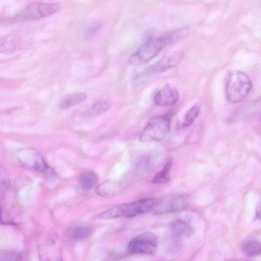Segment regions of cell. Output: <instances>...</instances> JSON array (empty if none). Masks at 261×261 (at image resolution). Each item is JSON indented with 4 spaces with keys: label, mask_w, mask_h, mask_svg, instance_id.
<instances>
[{
    "label": "cell",
    "mask_w": 261,
    "mask_h": 261,
    "mask_svg": "<svg viewBox=\"0 0 261 261\" xmlns=\"http://www.w3.org/2000/svg\"><path fill=\"white\" fill-rule=\"evenodd\" d=\"M189 32L188 27H182L160 37L149 38L129 57V63L139 65L150 61L159 54L164 47L181 40L189 34Z\"/></svg>",
    "instance_id": "6da1fadb"
},
{
    "label": "cell",
    "mask_w": 261,
    "mask_h": 261,
    "mask_svg": "<svg viewBox=\"0 0 261 261\" xmlns=\"http://www.w3.org/2000/svg\"><path fill=\"white\" fill-rule=\"evenodd\" d=\"M160 200L144 198L128 203H123L111 207L99 214V218L111 219L120 217H133L154 209Z\"/></svg>",
    "instance_id": "7a4b0ae2"
},
{
    "label": "cell",
    "mask_w": 261,
    "mask_h": 261,
    "mask_svg": "<svg viewBox=\"0 0 261 261\" xmlns=\"http://www.w3.org/2000/svg\"><path fill=\"white\" fill-rule=\"evenodd\" d=\"M252 87L251 81L246 73L238 70L230 72L225 86L227 100L232 103L243 101Z\"/></svg>",
    "instance_id": "3957f363"
},
{
    "label": "cell",
    "mask_w": 261,
    "mask_h": 261,
    "mask_svg": "<svg viewBox=\"0 0 261 261\" xmlns=\"http://www.w3.org/2000/svg\"><path fill=\"white\" fill-rule=\"evenodd\" d=\"M172 116L169 113L151 118L141 132L140 140L147 142L164 139L170 129Z\"/></svg>",
    "instance_id": "277c9868"
},
{
    "label": "cell",
    "mask_w": 261,
    "mask_h": 261,
    "mask_svg": "<svg viewBox=\"0 0 261 261\" xmlns=\"http://www.w3.org/2000/svg\"><path fill=\"white\" fill-rule=\"evenodd\" d=\"M60 9L61 6L58 3H37L23 9L13 19L16 21L37 20L55 14Z\"/></svg>",
    "instance_id": "5b68a950"
},
{
    "label": "cell",
    "mask_w": 261,
    "mask_h": 261,
    "mask_svg": "<svg viewBox=\"0 0 261 261\" xmlns=\"http://www.w3.org/2000/svg\"><path fill=\"white\" fill-rule=\"evenodd\" d=\"M158 245L156 236L151 232L138 234L132 239L127 246V251L132 254H152L155 252Z\"/></svg>",
    "instance_id": "8992f818"
},
{
    "label": "cell",
    "mask_w": 261,
    "mask_h": 261,
    "mask_svg": "<svg viewBox=\"0 0 261 261\" xmlns=\"http://www.w3.org/2000/svg\"><path fill=\"white\" fill-rule=\"evenodd\" d=\"M20 163L24 167L44 173H50V169L46 164L41 154L31 148L20 150L17 154Z\"/></svg>",
    "instance_id": "52a82bcc"
},
{
    "label": "cell",
    "mask_w": 261,
    "mask_h": 261,
    "mask_svg": "<svg viewBox=\"0 0 261 261\" xmlns=\"http://www.w3.org/2000/svg\"><path fill=\"white\" fill-rule=\"evenodd\" d=\"M189 197L185 195L175 196L160 200L154 208L158 214H166L181 210L187 207L190 203Z\"/></svg>",
    "instance_id": "ba28073f"
},
{
    "label": "cell",
    "mask_w": 261,
    "mask_h": 261,
    "mask_svg": "<svg viewBox=\"0 0 261 261\" xmlns=\"http://www.w3.org/2000/svg\"><path fill=\"white\" fill-rule=\"evenodd\" d=\"M179 99L176 88L166 85L159 90L153 97L154 103L159 106H171L175 105Z\"/></svg>",
    "instance_id": "9c48e42d"
},
{
    "label": "cell",
    "mask_w": 261,
    "mask_h": 261,
    "mask_svg": "<svg viewBox=\"0 0 261 261\" xmlns=\"http://www.w3.org/2000/svg\"><path fill=\"white\" fill-rule=\"evenodd\" d=\"M184 54L178 51L167 55L159 61L152 67V69L159 72H164L176 66L182 60Z\"/></svg>",
    "instance_id": "30bf717a"
},
{
    "label": "cell",
    "mask_w": 261,
    "mask_h": 261,
    "mask_svg": "<svg viewBox=\"0 0 261 261\" xmlns=\"http://www.w3.org/2000/svg\"><path fill=\"white\" fill-rule=\"evenodd\" d=\"M171 232L176 239H182L190 237L193 233V228L186 221L178 219L171 225Z\"/></svg>",
    "instance_id": "8fae6325"
},
{
    "label": "cell",
    "mask_w": 261,
    "mask_h": 261,
    "mask_svg": "<svg viewBox=\"0 0 261 261\" xmlns=\"http://www.w3.org/2000/svg\"><path fill=\"white\" fill-rule=\"evenodd\" d=\"M241 248L244 254L248 257L257 256L261 252L259 241L253 238H248L244 240Z\"/></svg>",
    "instance_id": "7c38bea8"
},
{
    "label": "cell",
    "mask_w": 261,
    "mask_h": 261,
    "mask_svg": "<svg viewBox=\"0 0 261 261\" xmlns=\"http://www.w3.org/2000/svg\"><path fill=\"white\" fill-rule=\"evenodd\" d=\"M87 97V95L83 92L70 94L61 100L59 107L61 110H66L83 102L86 99Z\"/></svg>",
    "instance_id": "4fadbf2b"
},
{
    "label": "cell",
    "mask_w": 261,
    "mask_h": 261,
    "mask_svg": "<svg viewBox=\"0 0 261 261\" xmlns=\"http://www.w3.org/2000/svg\"><path fill=\"white\" fill-rule=\"evenodd\" d=\"M98 178L93 171L84 172L80 177V185L84 190H89L94 187L97 183Z\"/></svg>",
    "instance_id": "5bb4252c"
},
{
    "label": "cell",
    "mask_w": 261,
    "mask_h": 261,
    "mask_svg": "<svg viewBox=\"0 0 261 261\" xmlns=\"http://www.w3.org/2000/svg\"><path fill=\"white\" fill-rule=\"evenodd\" d=\"M110 104L107 101L101 100L95 103L86 113V116H96L107 112L110 108Z\"/></svg>",
    "instance_id": "9a60e30c"
},
{
    "label": "cell",
    "mask_w": 261,
    "mask_h": 261,
    "mask_svg": "<svg viewBox=\"0 0 261 261\" xmlns=\"http://www.w3.org/2000/svg\"><path fill=\"white\" fill-rule=\"evenodd\" d=\"M117 189V187L115 184L107 181L97 186L95 191L101 196L109 197L114 195Z\"/></svg>",
    "instance_id": "2e32d148"
},
{
    "label": "cell",
    "mask_w": 261,
    "mask_h": 261,
    "mask_svg": "<svg viewBox=\"0 0 261 261\" xmlns=\"http://www.w3.org/2000/svg\"><path fill=\"white\" fill-rule=\"evenodd\" d=\"M172 166V161L170 160L166 163L163 169L154 175L152 179V183L156 184L167 181L169 179V173Z\"/></svg>",
    "instance_id": "e0dca14e"
},
{
    "label": "cell",
    "mask_w": 261,
    "mask_h": 261,
    "mask_svg": "<svg viewBox=\"0 0 261 261\" xmlns=\"http://www.w3.org/2000/svg\"><path fill=\"white\" fill-rule=\"evenodd\" d=\"M200 111V107L195 105L192 107L187 112L182 123L184 128L188 127L191 125L195 120L198 117Z\"/></svg>",
    "instance_id": "ac0fdd59"
},
{
    "label": "cell",
    "mask_w": 261,
    "mask_h": 261,
    "mask_svg": "<svg viewBox=\"0 0 261 261\" xmlns=\"http://www.w3.org/2000/svg\"><path fill=\"white\" fill-rule=\"evenodd\" d=\"M19 40L15 37H9L0 40V52H8L14 50L18 44Z\"/></svg>",
    "instance_id": "d6986e66"
},
{
    "label": "cell",
    "mask_w": 261,
    "mask_h": 261,
    "mask_svg": "<svg viewBox=\"0 0 261 261\" xmlns=\"http://www.w3.org/2000/svg\"><path fill=\"white\" fill-rule=\"evenodd\" d=\"M90 233L89 229L85 226H78L73 228L70 232V237L76 240H81L87 237Z\"/></svg>",
    "instance_id": "ffe728a7"
},
{
    "label": "cell",
    "mask_w": 261,
    "mask_h": 261,
    "mask_svg": "<svg viewBox=\"0 0 261 261\" xmlns=\"http://www.w3.org/2000/svg\"><path fill=\"white\" fill-rule=\"evenodd\" d=\"M102 24L101 22L96 21L90 24L86 30L85 35L88 38H91L96 36L100 29Z\"/></svg>",
    "instance_id": "44dd1931"
},
{
    "label": "cell",
    "mask_w": 261,
    "mask_h": 261,
    "mask_svg": "<svg viewBox=\"0 0 261 261\" xmlns=\"http://www.w3.org/2000/svg\"><path fill=\"white\" fill-rule=\"evenodd\" d=\"M21 258V255L16 252L3 251L0 252V260H18Z\"/></svg>",
    "instance_id": "7402d4cb"
},
{
    "label": "cell",
    "mask_w": 261,
    "mask_h": 261,
    "mask_svg": "<svg viewBox=\"0 0 261 261\" xmlns=\"http://www.w3.org/2000/svg\"><path fill=\"white\" fill-rule=\"evenodd\" d=\"M257 208L258 209V210H257L256 211V215L258 217V218H259V216H260V203H259L258 204V205L257 206Z\"/></svg>",
    "instance_id": "603a6c76"
}]
</instances>
